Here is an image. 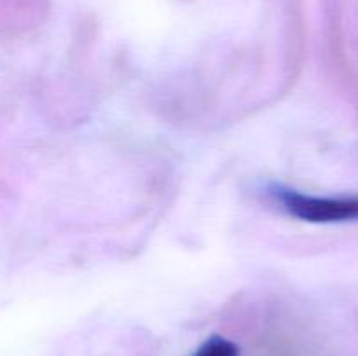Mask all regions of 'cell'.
Listing matches in <instances>:
<instances>
[{"mask_svg":"<svg viewBox=\"0 0 358 356\" xmlns=\"http://www.w3.org/2000/svg\"><path fill=\"white\" fill-rule=\"evenodd\" d=\"M276 199L289 215L310 223H339L358 220V195L325 198L310 195L290 188H276Z\"/></svg>","mask_w":358,"mask_h":356,"instance_id":"6da1fadb","label":"cell"},{"mask_svg":"<svg viewBox=\"0 0 358 356\" xmlns=\"http://www.w3.org/2000/svg\"><path fill=\"white\" fill-rule=\"evenodd\" d=\"M192 356H240V348L229 339L213 335L206 339Z\"/></svg>","mask_w":358,"mask_h":356,"instance_id":"7a4b0ae2","label":"cell"}]
</instances>
